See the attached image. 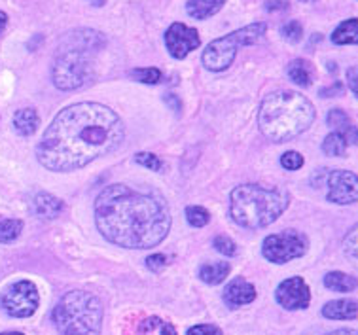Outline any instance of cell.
<instances>
[{
	"mask_svg": "<svg viewBox=\"0 0 358 335\" xmlns=\"http://www.w3.org/2000/svg\"><path fill=\"white\" fill-rule=\"evenodd\" d=\"M124 133V122L108 106L71 104L48 125L36 146V157L53 173L76 171L117 148Z\"/></svg>",
	"mask_w": 358,
	"mask_h": 335,
	"instance_id": "cell-1",
	"label": "cell"
},
{
	"mask_svg": "<svg viewBox=\"0 0 358 335\" xmlns=\"http://www.w3.org/2000/svg\"><path fill=\"white\" fill-rule=\"evenodd\" d=\"M95 224L112 245L146 250L167 237L171 213L167 201L152 187L110 184L95 199Z\"/></svg>",
	"mask_w": 358,
	"mask_h": 335,
	"instance_id": "cell-2",
	"label": "cell"
},
{
	"mask_svg": "<svg viewBox=\"0 0 358 335\" xmlns=\"http://www.w3.org/2000/svg\"><path fill=\"white\" fill-rule=\"evenodd\" d=\"M106 45L103 33L76 29L66 33L57 48L52 65V80L63 91L78 90L93 78V59Z\"/></svg>",
	"mask_w": 358,
	"mask_h": 335,
	"instance_id": "cell-3",
	"label": "cell"
},
{
	"mask_svg": "<svg viewBox=\"0 0 358 335\" xmlns=\"http://www.w3.org/2000/svg\"><path fill=\"white\" fill-rule=\"evenodd\" d=\"M315 116L313 103L298 91H273L262 101L258 125L267 141L287 142L306 133Z\"/></svg>",
	"mask_w": 358,
	"mask_h": 335,
	"instance_id": "cell-4",
	"label": "cell"
},
{
	"mask_svg": "<svg viewBox=\"0 0 358 335\" xmlns=\"http://www.w3.org/2000/svg\"><path fill=\"white\" fill-rule=\"evenodd\" d=\"M288 194L280 187H266L260 184H243L231 192L229 213L237 226L260 229L271 226L282 216L288 206Z\"/></svg>",
	"mask_w": 358,
	"mask_h": 335,
	"instance_id": "cell-5",
	"label": "cell"
},
{
	"mask_svg": "<svg viewBox=\"0 0 358 335\" xmlns=\"http://www.w3.org/2000/svg\"><path fill=\"white\" fill-rule=\"evenodd\" d=\"M53 322L59 335H99L103 305L90 292H69L53 311Z\"/></svg>",
	"mask_w": 358,
	"mask_h": 335,
	"instance_id": "cell-6",
	"label": "cell"
},
{
	"mask_svg": "<svg viewBox=\"0 0 358 335\" xmlns=\"http://www.w3.org/2000/svg\"><path fill=\"white\" fill-rule=\"evenodd\" d=\"M267 23L260 21V23H252L234 31V33L226 34L222 38L213 40L210 44L205 48V52L201 55L203 66L213 72L226 71L231 63H234L237 52L245 48V45L256 44L258 40L266 34Z\"/></svg>",
	"mask_w": 358,
	"mask_h": 335,
	"instance_id": "cell-7",
	"label": "cell"
},
{
	"mask_svg": "<svg viewBox=\"0 0 358 335\" xmlns=\"http://www.w3.org/2000/svg\"><path fill=\"white\" fill-rule=\"evenodd\" d=\"M309 248V241L303 233L287 229L282 233H275L264 241L262 256L271 264H288L296 258H301Z\"/></svg>",
	"mask_w": 358,
	"mask_h": 335,
	"instance_id": "cell-8",
	"label": "cell"
},
{
	"mask_svg": "<svg viewBox=\"0 0 358 335\" xmlns=\"http://www.w3.org/2000/svg\"><path fill=\"white\" fill-rule=\"evenodd\" d=\"M0 303H2V309L13 318H27V316H33L38 309L40 296L36 286L31 280H20L2 294Z\"/></svg>",
	"mask_w": 358,
	"mask_h": 335,
	"instance_id": "cell-9",
	"label": "cell"
},
{
	"mask_svg": "<svg viewBox=\"0 0 358 335\" xmlns=\"http://www.w3.org/2000/svg\"><path fill=\"white\" fill-rule=\"evenodd\" d=\"M199 44H201L199 33L196 29L184 25V23H173L165 31V48H167L171 57H188L189 53L199 48Z\"/></svg>",
	"mask_w": 358,
	"mask_h": 335,
	"instance_id": "cell-10",
	"label": "cell"
},
{
	"mask_svg": "<svg viewBox=\"0 0 358 335\" xmlns=\"http://www.w3.org/2000/svg\"><path fill=\"white\" fill-rule=\"evenodd\" d=\"M328 201L336 205H352L358 199V178L351 171H332L328 174Z\"/></svg>",
	"mask_w": 358,
	"mask_h": 335,
	"instance_id": "cell-11",
	"label": "cell"
},
{
	"mask_svg": "<svg viewBox=\"0 0 358 335\" xmlns=\"http://www.w3.org/2000/svg\"><path fill=\"white\" fill-rule=\"evenodd\" d=\"M275 299L280 307L288 311L307 309L311 301V290L306 284V280L300 277H290L277 286Z\"/></svg>",
	"mask_w": 358,
	"mask_h": 335,
	"instance_id": "cell-12",
	"label": "cell"
},
{
	"mask_svg": "<svg viewBox=\"0 0 358 335\" xmlns=\"http://www.w3.org/2000/svg\"><path fill=\"white\" fill-rule=\"evenodd\" d=\"M256 297V288L252 284L245 280V278L237 277L224 288V301L228 307L235 309V307H241V305H248V303L255 301Z\"/></svg>",
	"mask_w": 358,
	"mask_h": 335,
	"instance_id": "cell-13",
	"label": "cell"
},
{
	"mask_svg": "<svg viewBox=\"0 0 358 335\" xmlns=\"http://www.w3.org/2000/svg\"><path fill=\"white\" fill-rule=\"evenodd\" d=\"M63 201L57 199L55 195L46 194V192H42V194H36L33 199V213L42 220H53L57 218L59 214L63 213Z\"/></svg>",
	"mask_w": 358,
	"mask_h": 335,
	"instance_id": "cell-14",
	"label": "cell"
},
{
	"mask_svg": "<svg viewBox=\"0 0 358 335\" xmlns=\"http://www.w3.org/2000/svg\"><path fill=\"white\" fill-rule=\"evenodd\" d=\"M358 315V305L352 299H336L322 307V316L330 320H355Z\"/></svg>",
	"mask_w": 358,
	"mask_h": 335,
	"instance_id": "cell-15",
	"label": "cell"
},
{
	"mask_svg": "<svg viewBox=\"0 0 358 335\" xmlns=\"http://www.w3.org/2000/svg\"><path fill=\"white\" fill-rule=\"evenodd\" d=\"M326 120H328V125H330V127H334V131H336V133L345 136L349 144H355V142H357V127L352 125L351 117L347 116L343 110L334 108L332 112L328 114V117H326Z\"/></svg>",
	"mask_w": 358,
	"mask_h": 335,
	"instance_id": "cell-16",
	"label": "cell"
},
{
	"mask_svg": "<svg viewBox=\"0 0 358 335\" xmlns=\"http://www.w3.org/2000/svg\"><path fill=\"white\" fill-rule=\"evenodd\" d=\"M226 4V0H188L186 2V12L194 20H208L220 12Z\"/></svg>",
	"mask_w": 358,
	"mask_h": 335,
	"instance_id": "cell-17",
	"label": "cell"
},
{
	"mask_svg": "<svg viewBox=\"0 0 358 335\" xmlns=\"http://www.w3.org/2000/svg\"><path fill=\"white\" fill-rule=\"evenodd\" d=\"M38 112L34 108H23L15 112L13 116V129L17 131L21 136H31L38 129Z\"/></svg>",
	"mask_w": 358,
	"mask_h": 335,
	"instance_id": "cell-18",
	"label": "cell"
},
{
	"mask_svg": "<svg viewBox=\"0 0 358 335\" xmlns=\"http://www.w3.org/2000/svg\"><path fill=\"white\" fill-rule=\"evenodd\" d=\"M287 72L288 78L300 87H309L313 84V78H315V69L307 59H294L292 63L288 65Z\"/></svg>",
	"mask_w": 358,
	"mask_h": 335,
	"instance_id": "cell-19",
	"label": "cell"
},
{
	"mask_svg": "<svg viewBox=\"0 0 358 335\" xmlns=\"http://www.w3.org/2000/svg\"><path fill=\"white\" fill-rule=\"evenodd\" d=\"M229 275V264L226 262H215V264H205L199 267V278L207 284L224 283Z\"/></svg>",
	"mask_w": 358,
	"mask_h": 335,
	"instance_id": "cell-20",
	"label": "cell"
},
{
	"mask_svg": "<svg viewBox=\"0 0 358 335\" xmlns=\"http://www.w3.org/2000/svg\"><path fill=\"white\" fill-rule=\"evenodd\" d=\"M324 286L328 290L339 292V294H349L357 288V278L339 271H332L324 277Z\"/></svg>",
	"mask_w": 358,
	"mask_h": 335,
	"instance_id": "cell-21",
	"label": "cell"
},
{
	"mask_svg": "<svg viewBox=\"0 0 358 335\" xmlns=\"http://www.w3.org/2000/svg\"><path fill=\"white\" fill-rule=\"evenodd\" d=\"M332 42L338 45H349L358 42V29H357V17L343 21L341 25L332 33Z\"/></svg>",
	"mask_w": 358,
	"mask_h": 335,
	"instance_id": "cell-22",
	"label": "cell"
},
{
	"mask_svg": "<svg viewBox=\"0 0 358 335\" xmlns=\"http://www.w3.org/2000/svg\"><path fill=\"white\" fill-rule=\"evenodd\" d=\"M137 335H178V334H176V329L173 324L165 322V320L156 318V316H152V318H146V320L141 322Z\"/></svg>",
	"mask_w": 358,
	"mask_h": 335,
	"instance_id": "cell-23",
	"label": "cell"
},
{
	"mask_svg": "<svg viewBox=\"0 0 358 335\" xmlns=\"http://www.w3.org/2000/svg\"><path fill=\"white\" fill-rule=\"evenodd\" d=\"M347 146H349V142L343 135H339V133H330V135L326 136L324 142H322V152L326 155H334V157H339V155H345Z\"/></svg>",
	"mask_w": 358,
	"mask_h": 335,
	"instance_id": "cell-24",
	"label": "cell"
},
{
	"mask_svg": "<svg viewBox=\"0 0 358 335\" xmlns=\"http://www.w3.org/2000/svg\"><path fill=\"white\" fill-rule=\"evenodd\" d=\"M21 231H23V222L21 220H0V243H4V245L13 243L15 238L20 237Z\"/></svg>",
	"mask_w": 358,
	"mask_h": 335,
	"instance_id": "cell-25",
	"label": "cell"
},
{
	"mask_svg": "<svg viewBox=\"0 0 358 335\" xmlns=\"http://www.w3.org/2000/svg\"><path fill=\"white\" fill-rule=\"evenodd\" d=\"M131 78L141 84H159L162 82V71L159 69H135L131 71Z\"/></svg>",
	"mask_w": 358,
	"mask_h": 335,
	"instance_id": "cell-26",
	"label": "cell"
},
{
	"mask_svg": "<svg viewBox=\"0 0 358 335\" xmlns=\"http://www.w3.org/2000/svg\"><path fill=\"white\" fill-rule=\"evenodd\" d=\"M186 220H188L189 226L194 227H203L207 226L208 220H210V216H208V213L203 208V206H188L186 208Z\"/></svg>",
	"mask_w": 358,
	"mask_h": 335,
	"instance_id": "cell-27",
	"label": "cell"
},
{
	"mask_svg": "<svg viewBox=\"0 0 358 335\" xmlns=\"http://www.w3.org/2000/svg\"><path fill=\"white\" fill-rule=\"evenodd\" d=\"M280 34H282V38L288 40L290 44H296V42H300L301 36H303V27L298 21H288L285 25L280 27Z\"/></svg>",
	"mask_w": 358,
	"mask_h": 335,
	"instance_id": "cell-28",
	"label": "cell"
},
{
	"mask_svg": "<svg viewBox=\"0 0 358 335\" xmlns=\"http://www.w3.org/2000/svg\"><path fill=\"white\" fill-rule=\"evenodd\" d=\"M135 162L138 165H143V167L150 169V171H162L163 169V162L154 154H148V152H141V154L135 155Z\"/></svg>",
	"mask_w": 358,
	"mask_h": 335,
	"instance_id": "cell-29",
	"label": "cell"
},
{
	"mask_svg": "<svg viewBox=\"0 0 358 335\" xmlns=\"http://www.w3.org/2000/svg\"><path fill=\"white\" fill-rule=\"evenodd\" d=\"M280 165L287 169V171H298L303 167V155L298 152H287L280 157Z\"/></svg>",
	"mask_w": 358,
	"mask_h": 335,
	"instance_id": "cell-30",
	"label": "cell"
},
{
	"mask_svg": "<svg viewBox=\"0 0 358 335\" xmlns=\"http://www.w3.org/2000/svg\"><path fill=\"white\" fill-rule=\"evenodd\" d=\"M213 245H215L216 250L220 252V254H224V256H235V252H237V246H235L234 241L229 237H224V235L215 237Z\"/></svg>",
	"mask_w": 358,
	"mask_h": 335,
	"instance_id": "cell-31",
	"label": "cell"
},
{
	"mask_svg": "<svg viewBox=\"0 0 358 335\" xmlns=\"http://www.w3.org/2000/svg\"><path fill=\"white\" fill-rule=\"evenodd\" d=\"M343 246H345V252L349 254V258L357 259V250H358V241H357V226L352 227L349 235L343 238Z\"/></svg>",
	"mask_w": 358,
	"mask_h": 335,
	"instance_id": "cell-32",
	"label": "cell"
},
{
	"mask_svg": "<svg viewBox=\"0 0 358 335\" xmlns=\"http://www.w3.org/2000/svg\"><path fill=\"white\" fill-rule=\"evenodd\" d=\"M188 335H222V329L215 324H199L188 329Z\"/></svg>",
	"mask_w": 358,
	"mask_h": 335,
	"instance_id": "cell-33",
	"label": "cell"
},
{
	"mask_svg": "<svg viewBox=\"0 0 358 335\" xmlns=\"http://www.w3.org/2000/svg\"><path fill=\"white\" fill-rule=\"evenodd\" d=\"M165 265H167V258L163 254H154L150 258H146V267L154 273H159Z\"/></svg>",
	"mask_w": 358,
	"mask_h": 335,
	"instance_id": "cell-34",
	"label": "cell"
},
{
	"mask_svg": "<svg viewBox=\"0 0 358 335\" xmlns=\"http://www.w3.org/2000/svg\"><path fill=\"white\" fill-rule=\"evenodd\" d=\"M357 66H351L349 71H347V80H349V87H351V91L357 95L358 93V85H357Z\"/></svg>",
	"mask_w": 358,
	"mask_h": 335,
	"instance_id": "cell-35",
	"label": "cell"
},
{
	"mask_svg": "<svg viewBox=\"0 0 358 335\" xmlns=\"http://www.w3.org/2000/svg\"><path fill=\"white\" fill-rule=\"evenodd\" d=\"M338 91H341V84H336L330 90H322L320 91V97H332V93H338Z\"/></svg>",
	"mask_w": 358,
	"mask_h": 335,
	"instance_id": "cell-36",
	"label": "cell"
},
{
	"mask_svg": "<svg viewBox=\"0 0 358 335\" xmlns=\"http://www.w3.org/2000/svg\"><path fill=\"white\" fill-rule=\"evenodd\" d=\"M165 103H169L175 112H178V110H180V101L173 97V95H167V97H165Z\"/></svg>",
	"mask_w": 358,
	"mask_h": 335,
	"instance_id": "cell-37",
	"label": "cell"
},
{
	"mask_svg": "<svg viewBox=\"0 0 358 335\" xmlns=\"http://www.w3.org/2000/svg\"><path fill=\"white\" fill-rule=\"evenodd\" d=\"M326 335H358L357 329H336L332 334H326Z\"/></svg>",
	"mask_w": 358,
	"mask_h": 335,
	"instance_id": "cell-38",
	"label": "cell"
},
{
	"mask_svg": "<svg viewBox=\"0 0 358 335\" xmlns=\"http://www.w3.org/2000/svg\"><path fill=\"white\" fill-rule=\"evenodd\" d=\"M8 25V15L2 10H0V34L4 33V29H6Z\"/></svg>",
	"mask_w": 358,
	"mask_h": 335,
	"instance_id": "cell-39",
	"label": "cell"
},
{
	"mask_svg": "<svg viewBox=\"0 0 358 335\" xmlns=\"http://www.w3.org/2000/svg\"><path fill=\"white\" fill-rule=\"evenodd\" d=\"M0 335H23L20 332H6V334H0Z\"/></svg>",
	"mask_w": 358,
	"mask_h": 335,
	"instance_id": "cell-40",
	"label": "cell"
},
{
	"mask_svg": "<svg viewBox=\"0 0 358 335\" xmlns=\"http://www.w3.org/2000/svg\"><path fill=\"white\" fill-rule=\"evenodd\" d=\"M300 2H315V0H300Z\"/></svg>",
	"mask_w": 358,
	"mask_h": 335,
	"instance_id": "cell-41",
	"label": "cell"
},
{
	"mask_svg": "<svg viewBox=\"0 0 358 335\" xmlns=\"http://www.w3.org/2000/svg\"><path fill=\"white\" fill-rule=\"evenodd\" d=\"M92 2H95V4H99V2H103V0H92Z\"/></svg>",
	"mask_w": 358,
	"mask_h": 335,
	"instance_id": "cell-42",
	"label": "cell"
}]
</instances>
